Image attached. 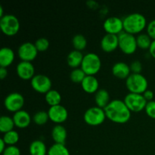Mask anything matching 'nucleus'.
<instances>
[{
	"label": "nucleus",
	"instance_id": "f257e3e1",
	"mask_svg": "<svg viewBox=\"0 0 155 155\" xmlns=\"http://www.w3.org/2000/svg\"><path fill=\"white\" fill-rule=\"evenodd\" d=\"M104 110L106 117L116 124H126L131 117V111L124 100H112Z\"/></svg>",
	"mask_w": 155,
	"mask_h": 155
},
{
	"label": "nucleus",
	"instance_id": "f03ea898",
	"mask_svg": "<svg viewBox=\"0 0 155 155\" xmlns=\"http://www.w3.org/2000/svg\"><path fill=\"white\" fill-rule=\"evenodd\" d=\"M123 22L124 31L133 35L140 33L148 25L145 17L139 12L129 14L123 19Z\"/></svg>",
	"mask_w": 155,
	"mask_h": 155
},
{
	"label": "nucleus",
	"instance_id": "7ed1b4c3",
	"mask_svg": "<svg viewBox=\"0 0 155 155\" xmlns=\"http://www.w3.org/2000/svg\"><path fill=\"white\" fill-rule=\"evenodd\" d=\"M148 80L142 74L131 73L126 79V86L130 92L143 94L148 89Z\"/></svg>",
	"mask_w": 155,
	"mask_h": 155
},
{
	"label": "nucleus",
	"instance_id": "20e7f679",
	"mask_svg": "<svg viewBox=\"0 0 155 155\" xmlns=\"http://www.w3.org/2000/svg\"><path fill=\"white\" fill-rule=\"evenodd\" d=\"M101 61L99 56L94 52L87 53L83 57L80 68L86 75L94 76L100 71Z\"/></svg>",
	"mask_w": 155,
	"mask_h": 155
},
{
	"label": "nucleus",
	"instance_id": "39448f33",
	"mask_svg": "<svg viewBox=\"0 0 155 155\" xmlns=\"http://www.w3.org/2000/svg\"><path fill=\"white\" fill-rule=\"evenodd\" d=\"M20 21L15 15L6 14L0 18V28L7 36H14L20 30Z\"/></svg>",
	"mask_w": 155,
	"mask_h": 155
},
{
	"label": "nucleus",
	"instance_id": "423d86ee",
	"mask_svg": "<svg viewBox=\"0 0 155 155\" xmlns=\"http://www.w3.org/2000/svg\"><path fill=\"white\" fill-rule=\"evenodd\" d=\"M118 39H119V47L123 52L130 54L136 51L138 45L136 37L134 35L124 30L120 34H118Z\"/></svg>",
	"mask_w": 155,
	"mask_h": 155
},
{
	"label": "nucleus",
	"instance_id": "0eeeda50",
	"mask_svg": "<svg viewBox=\"0 0 155 155\" xmlns=\"http://www.w3.org/2000/svg\"><path fill=\"white\" fill-rule=\"evenodd\" d=\"M106 114L103 108L95 106L88 108L83 115L84 121L91 126H98L104 123Z\"/></svg>",
	"mask_w": 155,
	"mask_h": 155
},
{
	"label": "nucleus",
	"instance_id": "6e6552de",
	"mask_svg": "<svg viewBox=\"0 0 155 155\" xmlns=\"http://www.w3.org/2000/svg\"><path fill=\"white\" fill-rule=\"evenodd\" d=\"M124 101L131 112H139L144 110L148 103V101L142 94L133 92H129L125 96Z\"/></svg>",
	"mask_w": 155,
	"mask_h": 155
},
{
	"label": "nucleus",
	"instance_id": "1a4fd4ad",
	"mask_svg": "<svg viewBox=\"0 0 155 155\" xmlns=\"http://www.w3.org/2000/svg\"><path fill=\"white\" fill-rule=\"evenodd\" d=\"M24 97L22 94L18 92H13L9 93L4 99V105L8 110L11 112L18 111L22 110L24 105Z\"/></svg>",
	"mask_w": 155,
	"mask_h": 155
},
{
	"label": "nucleus",
	"instance_id": "9d476101",
	"mask_svg": "<svg viewBox=\"0 0 155 155\" xmlns=\"http://www.w3.org/2000/svg\"><path fill=\"white\" fill-rule=\"evenodd\" d=\"M30 83L36 92L39 93H47L51 89V80L45 74H36L30 80Z\"/></svg>",
	"mask_w": 155,
	"mask_h": 155
},
{
	"label": "nucleus",
	"instance_id": "9b49d317",
	"mask_svg": "<svg viewBox=\"0 0 155 155\" xmlns=\"http://www.w3.org/2000/svg\"><path fill=\"white\" fill-rule=\"evenodd\" d=\"M18 53L21 61L31 62L37 56L38 50L35 46L34 43L30 42H25L21 43L18 47Z\"/></svg>",
	"mask_w": 155,
	"mask_h": 155
},
{
	"label": "nucleus",
	"instance_id": "f8f14e48",
	"mask_svg": "<svg viewBox=\"0 0 155 155\" xmlns=\"http://www.w3.org/2000/svg\"><path fill=\"white\" fill-rule=\"evenodd\" d=\"M49 120L57 124H61L66 121L68 117V111L64 106L61 104L51 106L48 110Z\"/></svg>",
	"mask_w": 155,
	"mask_h": 155
},
{
	"label": "nucleus",
	"instance_id": "ddd939ff",
	"mask_svg": "<svg viewBox=\"0 0 155 155\" xmlns=\"http://www.w3.org/2000/svg\"><path fill=\"white\" fill-rule=\"evenodd\" d=\"M103 27L107 33L118 35L124 31L123 19L116 16L109 17L103 24Z\"/></svg>",
	"mask_w": 155,
	"mask_h": 155
},
{
	"label": "nucleus",
	"instance_id": "4468645a",
	"mask_svg": "<svg viewBox=\"0 0 155 155\" xmlns=\"http://www.w3.org/2000/svg\"><path fill=\"white\" fill-rule=\"evenodd\" d=\"M16 72L19 77L24 80H29L35 76V68L32 62L21 61L16 67Z\"/></svg>",
	"mask_w": 155,
	"mask_h": 155
},
{
	"label": "nucleus",
	"instance_id": "2eb2a0df",
	"mask_svg": "<svg viewBox=\"0 0 155 155\" xmlns=\"http://www.w3.org/2000/svg\"><path fill=\"white\" fill-rule=\"evenodd\" d=\"M101 48L106 52H111L119 47L118 35L106 33L101 40Z\"/></svg>",
	"mask_w": 155,
	"mask_h": 155
},
{
	"label": "nucleus",
	"instance_id": "dca6fc26",
	"mask_svg": "<svg viewBox=\"0 0 155 155\" xmlns=\"http://www.w3.org/2000/svg\"><path fill=\"white\" fill-rule=\"evenodd\" d=\"M15 126L18 128L24 129L28 127L31 122V117L30 114L25 110H20L15 112L12 117Z\"/></svg>",
	"mask_w": 155,
	"mask_h": 155
},
{
	"label": "nucleus",
	"instance_id": "f3484780",
	"mask_svg": "<svg viewBox=\"0 0 155 155\" xmlns=\"http://www.w3.org/2000/svg\"><path fill=\"white\" fill-rule=\"evenodd\" d=\"M112 74L119 79H127L131 74L130 67L124 61L116 62L112 67Z\"/></svg>",
	"mask_w": 155,
	"mask_h": 155
},
{
	"label": "nucleus",
	"instance_id": "a211bd4d",
	"mask_svg": "<svg viewBox=\"0 0 155 155\" xmlns=\"http://www.w3.org/2000/svg\"><path fill=\"white\" fill-rule=\"evenodd\" d=\"M81 86L87 93H95L98 90L99 83L95 76L86 75L81 83Z\"/></svg>",
	"mask_w": 155,
	"mask_h": 155
},
{
	"label": "nucleus",
	"instance_id": "6ab92c4d",
	"mask_svg": "<svg viewBox=\"0 0 155 155\" xmlns=\"http://www.w3.org/2000/svg\"><path fill=\"white\" fill-rule=\"evenodd\" d=\"M68 132L66 128L61 124H57L51 130V137L54 143L65 145Z\"/></svg>",
	"mask_w": 155,
	"mask_h": 155
},
{
	"label": "nucleus",
	"instance_id": "aec40b11",
	"mask_svg": "<svg viewBox=\"0 0 155 155\" xmlns=\"http://www.w3.org/2000/svg\"><path fill=\"white\" fill-rule=\"evenodd\" d=\"M15 54L12 48L9 47H2L0 50V66L7 68L14 61Z\"/></svg>",
	"mask_w": 155,
	"mask_h": 155
},
{
	"label": "nucleus",
	"instance_id": "412c9836",
	"mask_svg": "<svg viewBox=\"0 0 155 155\" xmlns=\"http://www.w3.org/2000/svg\"><path fill=\"white\" fill-rule=\"evenodd\" d=\"M30 155H46L48 154L46 145L39 139H36L30 143L29 147Z\"/></svg>",
	"mask_w": 155,
	"mask_h": 155
},
{
	"label": "nucleus",
	"instance_id": "4be33fe9",
	"mask_svg": "<svg viewBox=\"0 0 155 155\" xmlns=\"http://www.w3.org/2000/svg\"><path fill=\"white\" fill-rule=\"evenodd\" d=\"M84 55L82 51L74 49L68 54L67 57V62L68 64L72 68H77L79 66H81L82 61L83 60Z\"/></svg>",
	"mask_w": 155,
	"mask_h": 155
},
{
	"label": "nucleus",
	"instance_id": "5701e85b",
	"mask_svg": "<svg viewBox=\"0 0 155 155\" xmlns=\"http://www.w3.org/2000/svg\"><path fill=\"white\" fill-rule=\"evenodd\" d=\"M95 101L97 106L104 109L110 103V94L105 89H100L95 93Z\"/></svg>",
	"mask_w": 155,
	"mask_h": 155
},
{
	"label": "nucleus",
	"instance_id": "b1692460",
	"mask_svg": "<svg viewBox=\"0 0 155 155\" xmlns=\"http://www.w3.org/2000/svg\"><path fill=\"white\" fill-rule=\"evenodd\" d=\"M45 99L48 104L51 106L58 105L61 104V95L58 91L55 89H51L47 93H45Z\"/></svg>",
	"mask_w": 155,
	"mask_h": 155
},
{
	"label": "nucleus",
	"instance_id": "393cba45",
	"mask_svg": "<svg viewBox=\"0 0 155 155\" xmlns=\"http://www.w3.org/2000/svg\"><path fill=\"white\" fill-rule=\"evenodd\" d=\"M15 126L13 118L7 115H2L0 117V131L2 133H7V132L13 130L14 127Z\"/></svg>",
	"mask_w": 155,
	"mask_h": 155
},
{
	"label": "nucleus",
	"instance_id": "a878e982",
	"mask_svg": "<svg viewBox=\"0 0 155 155\" xmlns=\"http://www.w3.org/2000/svg\"><path fill=\"white\" fill-rule=\"evenodd\" d=\"M48 155H70V151L65 145L54 143L48 148Z\"/></svg>",
	"mask_w": 155,
	"mask_h": 155
},
{
	"label": "nucleus",
	"instance_id": "bb28decb",
	"mask_svg": "<svg viewBox=\"0 0 155 155\" xmlns=\"http://www.w3.org/2000/svg\"><path fill=\"white\" fill-rule=\"evenodd\" d=\"M151 38L148 36V33H140L136 36V42L139 48L142 49H149L151 45Z\"/></svg>",
	"mask_w": 155,
	"mask_h": 155
},
{
	"label": "nucleus",
	"instance_id": "cd10ccee",
	"mask_svg": "<svg viewBox=\"0 0 155 155\" xmlns=\"http://www.w3.org/2000/svg\"><path fill=\"white\" fill-rule=\"evenodd\" d=\"M72 44L73 46L74 47V49L81 51L86 48L87 45V40L83 34L78 33L73 37Z\"/></svg>",
	"mask_w": 155,
	"mask_h": 155
},
{
	"label": "nucleus",
	"instance_id": "c85d7f7f",
	"mask_svg": "<svg viewBox=\"0 0 155 155\" xmlns=\"http://www.w3.org/2000/svg\"><path fill=\"white\" fill-rule=\"evenodd\" d=\"M2 139L6 145H15V144L19 141V134L15 130H11V131L4 133Z\"/></svg>",
	"mask_w": 155,
	"mask_h": 155
},
{
	"label": "nucleus",
	"instance_id": "c756f323",
	"mask_svg": "<svg viewBox=\"0 0 155 155\" xmlns=\"http://www.w3.org/2000/svg\"><path fill=\"white\" fill-rule=\"evenodd\" d=\"M49 120L48 111L45 110H39L34 114L33 117V120L37 125H44Z\"/></svg>",
	"mask_w": 155,
	"mask_h": 155
},
{
	"label": "nucleus",
	"instance_id": "7c9ffc66",
	"mask_svg": "<svg viewBox=\"0 0 155 155\" xmlns=\"http://www.w3.org/2000/svg\"><path fill=\"white\" fill-rule=\"evenodd\" d=\"M86 74H85V72L81 68H77L72 70V71L70 74V78H71V81L74 82V83H81L86 77Z\"/></svg>",
	"mask_w": 155,
	"mask_h": 155
},
{
	"label": "nucleus",
	"instance_id": "2f4dec72",
	"mask_svg": "<svg viewBox=\"0 0 155 155\" xmlns=\"http://www.w3.org/2000/svg\"><path fill=\"white\" fill-rule=\"evenodd\" d=\"M35 46L37 48L38 51H45L49 47V41L45 37H40L34 42Z\"/></svg>",
	"mask_w": 155,
	"mask_h": 155
},
{
	"label": "nucleus",
	"instance_id": "473e14b6",
	"mask_svg": "<svg viewBox=\"0 0 155 155\" xmlns=\"http://www.w3.org/2000/svg\"><path fill=\"white\" fill-rule=\"evenodd\" d=\"M145 110L148 117L155 119V101L152 100V101H148Z\"/></svg>",
	"mask_w": 155,
	"mask_h": 155
},
{
	"label": "nucleus",
	"instance_id": "72a5a7b5",
	"mask_svg": "<svg viewBox=\"0 0 155 155\" xmlns=\"http://www.w3.org/2000/svg\"><path fill=\"white\" fill-rule=\"evenodd\" d=\"M2 155H21V150L16 145H8L4 150Z\"/></svg>",
	"mask_w": 155,
	"mask_h": 155
},
{
	"label": "nucleus",
	"instance_id": "f704fd0d",
	"mask_svg": "<svg viewBox=\"0 0 155 155\" xmlns=\"http://www.w3.org/2000/svg\"><path fill=\"white\" fill-rule=\"evenodd\" d=\"M130 70L134 74H141L142 71V64L139 61L136 60L132 62L130 65Z\"/></svg>",
	"mask_w": 155,
	"mask_h": 155
},
{
	"label": "nucleus",
	"instance_id": "c9c22d12",
	"mask_svg": "<svg viewBox=\"0 0 155 155\" xmlns=\"http://www.w3.org/2000/svg\"><path fill=\"white\" fill-rule=\"evenodd\" d=\"M147 33L148 36L153 39L155 40V19L150 21L147 25Z\"/></svg>",
	"mask_w": 155,
	"mask_h": 155
},
{
	"label": "nucleus",
	"instance_id": "e433bc0d",
	"mask_svg": "<svg viewBox=\"0 0 155 155\" xmlns=\"http://www.w3.org/2000/svg\"><path fill=\"white\" fill-rule=\"evenodd\" d=\"M142 95L148 101H152L153 98H154V92H153V91L150 90V89H147Z\"/></svg>",
	"mask_w": 155,
	"mask_h": 155
},
{
	"label": "nucleus",
	"instance_id": "4c0bfd02",
	"mask_svg": "<svg viewBox=\"0 0 155 155\" xmlns=\"http://www.w3.org/2000/svg\"><path fill=\"white\" fill-rule=\"evenodd\" d=\"M8 75V70L6 68H3V67H1L0 68V78L1 80H3V79L5 78Z\"/></svg>",
	"mask_w": 155,
	"mask_h": 155
},
{
	"label": "nucleus",
	"instance_id": "58836bf2",
	"mask_svg": "<svg viewBox=\"0 0 155 155\" xmlns=\"http://www.w3.org/2000/svg\"><path fill=\"white\" fill-rule=\"evenodd\" d=\"M149 52L151 55L155 58V40H153L151 45L149 48Z\"/></svg>",
	"mask_w": 155,
	"mask_h": 155
},
{
	"label": "nucleus",
	"instance_id": "ea45409f",
	"mask_svg": "<svg viewBox=\"0 0 155 155\" xmlns=\"http://www.w3.org/2000/svg\"><path fill=\"white\" fill-rule=\"evenodd\" d=\"M6 143L5 142V141L3 140V139H0V153H2L4 151V150L6 148Z\"/></svg>",
	"mask_w": 155,
	"mask_h": 155
},
{
	"label": "nucleus",
	"instance_id": "a19ab883",
	"mask_svg": "<svg viewBox=\"0 0 155 155\" xmlns=\"http://www.w3.org/2000/svg\"><path fill=\"white\" fill-rule=\"evenodd\" d=\"M5 15H3V7L2 5H0V17H3Z\"/></svg>",
	"mask_w": 155,
	"mask_h": 155
}]
</instances>
